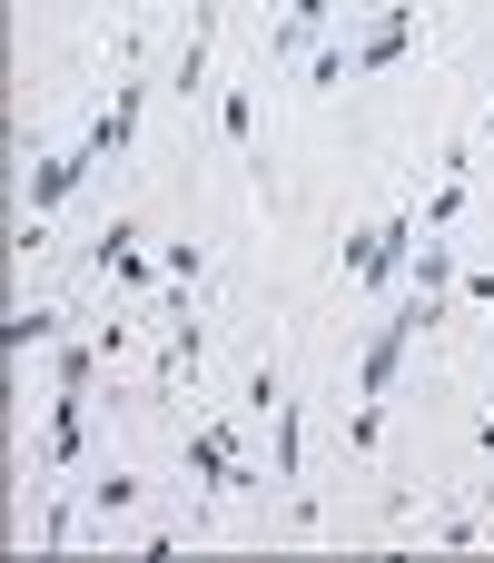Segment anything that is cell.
<instances>
[{
	"mask_svg": "<svg viewBox=\"0 0 494 563\" xmlns=\"http://www.w3.org/2000/svg\"><path fill=\"white\" fill-rule=\"evenodd\" d=\"M416 238H426V218H416V208H386L376 228H347V277H356L366 297L406 287V267H416Z\"/></svg>",
	"mask_w": 494,
	"mask_h": 563,
	"instance_id": "obj_1",
	"label": "cell"
},
{
	"mask_svg": "<svg viewBox=\"0 0 494 563\" xmlns=\"http://www.w3.org/2000/svg\"><path fill=\"white\" fill-rule=\"evenodd\" d=\"M89 435H99V396H89V386H50L40 465H50V475H79V465H89Z\"/></svg>",
	"mask_w": 494,
	"mask_h": 563,
	"instance_id": "obj_2",
	"label": "cell"
},
{
	"mask_svg": "<svg viewBox=\"0 0 494 563\" xmlns=\"http://www.w3.org/2000/svg\"><path fill=\"white\" fill-rule=\"evenodd\" d=\"M89 168H99V148L79 139V148H40L30 158V188H20V218H50L59 198H79L89 188Z\"/></svg>",
	"mask_w": 494,
	"mask_h": 563,
	"instance_id": "obj_3",
	"label": "cell"
},
{
	"mask_svg": "<svg viewBox=\"0 0 494 563\" xmlns=\"http://www.w3.org/2000/svg\"><path fill=\"white\" fill-rule=\"evenodd\" d=\"M89 267H99V277H119V287H139V297L158 287V247H149V228H139V218H109V228L89 238Z\"/></svg>",
	"mask_w": 494,
	"mask_h": 563,
	"instance_id": "obj_4",
	"label": "cell"
},
{
	"mask_svg": "<svg viewBox=\"0 0 494 563\" xmlns=\"http://www.w3.org/2000/svg\"><path fill=\"white\" fill-rule=\"evenodd\" d=\"M178 465H188L208 495H257V465H248L218 426H188V435H178Z\"/></svg>",
	"mask_w": 494,
	"mask_h": 563,
	"instance_id": "obj_5",
	"label": "cell"
},
{
	"mask_svg": "<svg viewBox=\"0 0 494 563\" xmlns=\"http://www.w3.org/2000/svg\"><path fill=\"white\" fill-rule=\"evenodd\" d=\"M139 109H149V79L129 69V79L109 89V109L89 119V148H99V158H129V139H139Z\"/></svg>",
	"mask_w": 494,
	"mask_h": 563,
	"instance_id": "obj_6",
	"label": "cell"
},
{
	"mask_svg": "<svg viewBox=\"0 0 494 563\" xmlns=\"http://www.w3.org/2000/svg\"><path fill=\"white\" fill-rule=\"evenodd\" d=\"M139 495H149V485H139V465H89V485H79V505H89V525H99V534H109V525H129V515H139Z\"/></svg>",
	"mask_w": 494,
	"mask_h": 563,
	"instance_id": "obj_7",
	"label": "cell"
},
{
	"mask_svg": "<svg viewBox=\"0 0 494 563\" xmlns=\"http://www.w3.org/2000/svg\"><path fill=\"white\" fill-rule=\"evenodd\" d=\"M337 20H347V0H287V20L267 30V59H307Z\"/></svg>",
	"mask_w": 494,
	"mask_h": 563,
	"instance_id": "obj_8",
	"label": "cell"
},
{
	"mask_svg": "<svg viewBox=\"0 0 494 563\" xmlns=\"http://www.w3.org/2000/svg\"><path fill=\"white\" fill-rule=\"evenodd\" d=\"M59 336H69V317H59L50 297H30V307H10V327H0V346H10L20 366H30V356H50Z\"/></svg>",
	"mask_w": 494,
	"mask_h": 563,
	"instance_id": "obj_9",
	"label": "cell"
},
{
	"mask_svg": "<svg viewBox=\"0 0 494 563\" xmlns=\"http://www.w3.org/2000/svg\"><path fill=\"white\" fill-rule=\"evenodd\" d=\"M208 40H218V10H198L188 40H178V59H168V89L178 99H208Z\"/></svg>",
	"mask_w": 494,
	"mask_h": 563,
	"instance_id": "obj_10",
	"label": "cell"
},
{
	"mask_svg": "<svg viewBox=\"0 0 494 563\" xmlns=\"http://www.w3.org/2000/svg\"><path fill=\"white\" fill-rule=\"evenodd\" d=\"M218 119H228V139L248 148V168H257V198H267V158H257V89H218Z\"/></svg>",
	"mask_w": 494,
	"mask_h": 563,
	"instance_id": "obj_11",
	"label": "cell"
},
{
	"mask_svg": "<svg viewBox=\"0 0 494 563\" xmlns=\"http://www.w3.org/2000/svg\"><path fill=\"white\" fill-rule=\"evenodd\" d=\"M99 366H109V356H99V327L50 346V386H99Z\"/></svg>",
	"mask_w": 494,
	"mask_h": 563,
	"instance_id": "obj_12",
	"label": "cell"
},
{
	"mask_svg": "<svg viewBox=\"0 0 494 563\" xmlns=\"http://www.w3.org/2000/svg\"><path fill=\"white\" fill-rule=\"evenodd\" d=\"M198 277H208V247L198 238H168L158 247V287H198Z\"/></svg>",
	"mask_w": 494,
	"mask_h": 563,
	"instance_id": "obj_13",
	"label": "cell"
},
{
	"mask_svg": "<svg viewBox=\"0 0 494 563\" xmlns=\"http://www.w3.org/2000/svg\"><path fill=\"white\" fill-rule=\"evenodd\" d=\"M287 406V376H277V356H257L248 366V416H277Z\"/></svg>",
	"mask_w": 494,
	"mask_h": 563,
	"instance_id": "obj_14",
	"label": "cell"
},
{
	"mask_svg": "<svg viewBox=\"0 0 494 563\" xmlns=\"http://www.w3.org/2000/svg\"><path fill=\"white\" fill-rule=\"evenodd\" d=\"M99 356H109V376H119V366L139 356V327H99Z\"/></svg>",
	"mask_w": 494,
	"mask_h": 563,
	"instance_id": "obj_15",
	"label": "cell"
},
{
	"mask_svg": "<svg viewBox=\"0 0 494 563\" xmlns=\"http://www.w3.org/2000/svg\"><path fill=\"white\" fill-rule=\"evenodd\" d=\"M455 297H475V307H494V267H465V277H455Z\"/></svg>",
	"mask_w": 494,
	"mask_h": 563,
	"instance_id": "obj_16",
	"label": "cell"
},
{
	"mask_svg": "<svg viewBox=\"0 0 494 563\" xmlns=\"http://www.w3.org/2000/svg\"><path fill=\"white\" fill-rule=\"evenodd\" d=\"M109 10H119V20H139V10H149V0H109Z\"/></svg>",
	"mask_w": 494,
	"mask_h": 563,
	"instance_id": "obj_17",
	"label": "cell"
},
{
	"mask_svg": "<svg viewBox=\"0 0 494 563\" xmlns=\"http://www.w3.org/2000/svg\"><path fill=\"white\" fill-rule=\"evenodd\" d=\"M347 10H356V0H347Z\"/></svg>",
	"mask_w": 494,
	"mask_h": 563,
	"instance_id": "obj_18",
	"label": "cell"
}]
</instances>
